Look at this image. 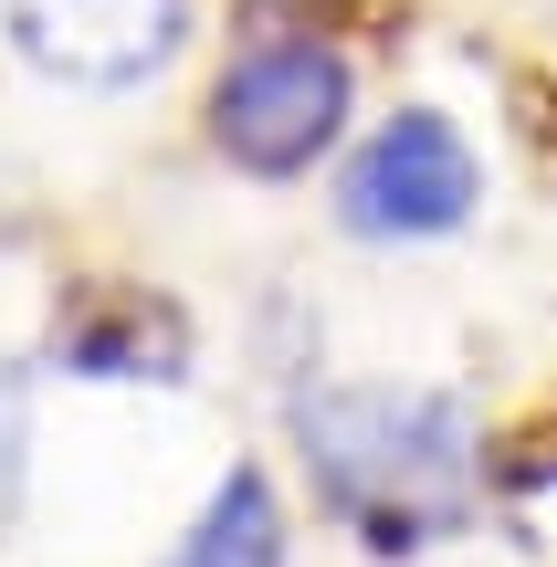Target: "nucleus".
Segmentation results:
<instances>
[{
  "mask_svg": "<svg viewBox=\"0 0 557 567\" xmlns=\"http://www.w3.org/2000/svg\"><path fill=\"white\" fill-rule=\"evenodd\" d=\"M189 0H0V32L63 95H137L189 53Z\"/></svg>",
  "mask_w": 557,
  "mask_h": 567,
  "instance_id": "nucleus-4",
  "label": "nucleus"
},
{
  "mask_svg": "<svg viewBox=\"0 0 557 567\" xmlns=\"http://www.w3.org/2000/svg\"><path fill=\"white\" fill-rule=\"evenodd\" d=\"M474 210H484V147L463 137L453 105H421V95L369 116L327 179V221L379 252L453 243V231H474Z\"/></svg>",
  "mask_w": 557,
  "mask_h": 567,
  "instance_id": "nucleus-3",
  "label": "nucleus"
},
{
  "mask_svg": "<svg viewBox=\"0 0 557 567\" xmlns=\"http://www.w3.org/2000/svg\"><path fill=\"white\" fill-rule=\"evenodd\" d=\"M285 442L316 515L379 567L453 547L484 505V421L442 379H306Z\"/></svg>",
  "mask_w": 557,
  "mask_h": 567,
  "instance_id": "nucleus-1",
  "label": "nucleus"
},
{
  "mask_svg": "<svg viewBox=\"0 0 557 567\" xmlns=\"http://www.w3.org/2000/svg\"><path fill=\"white\" fill-rule=\"evenodd\" d=\"M189 337L168 305L147 295H116V305H84V316L53 326V368L63 379H179Z\"/></svg>",
  "mask_w": 557,
  "mask_h": 567,
  "instance_id": "nucleus-6",
  "label": "nucleus"
},
{
  "mask_svg": "<svg viewBox=\"0 0 557 567\" xmlns=\"http://www.w3.org/2000/svg\"><path fill=\"white\" fill-rule=\"evenodd\" d=\"M200 137H210V158H221L231 179H264V189H295V179H316V168H337L348 137H358L348 42H327V32L231 42V63L200 95Z\"/></svg>",
  "mask_w": 557,
  "mask_h": 567,
  "instance_id": "nucleus-2",
  "label": "nucleus"
},
{
  "mask_svg": "<svg viewBox=\"0 0 557 567\" xmlns=\"http://www.w3.org/2000/svg\"><path fill=\"white\" fill-rule=\"evenodd\" d=\"M21 452H32V379L0 368V515H11V494H21Z\"/></svg>",
  "mask_w": 557,
  "mask_h": 567,
  "instance_id": "nucleus-7",
  "label": "nucleus"
},
{
  "mask_svg": "<svg viewBox=\"0 0 557 567\" xmlns=\"http://www.w3.org/2000/svg\"><path fill=\"white\" fill-rule=\"evenodd\" d=\"M158 567H295V515H285V494H274V473L231 463Z\"/></svg>",
  "mask_w": 557,
  "mask_h": 567,
  "instance_id": "nucleus-5",
  "label": "nucleus"
}]
</instances>
